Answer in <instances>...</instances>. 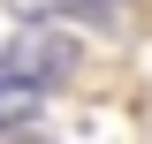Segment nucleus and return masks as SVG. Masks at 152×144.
Segmentation results:
<instances>
[{"label":"nucleus","mask_w":152,"mask_h":144,"mask_svg":"<svg viewBox=\"0 0 152 144\" xmlns=\"http://www.w3.org/2000/svg\"><path fill=\"white\" fill-rule=\"evenodd\" d=\"M0 76L46 99V91H61V84L76 76V38H69V31H46V23H38V31H15L8 53H0Z\"/></svg>","instance_id":"nucleus-1"},{"label":"nucleus","mask_w":152,"mask_h":144,"mask_svg":"<svg viewBox=\"0 0 152 144\" xmlns=\"http://www.w3.org/2000/svg\"><path fill=\"white\" fill-rule=\"evenodd\" d=\"M15 8H38V15H76V23H114V15H122L114 0H15Z\"/></svg>","instance_id":"nucleus-2"},{"label":"nucleus","mask_w":152,"mask_h":144,"mask_svg":"<svg viewBox=\"0 0 152 144\" xmlns=\"http://www.w3.org/2000/svg\"><path fill=\"white\" fill-rule=\"evenodd\" d=\"M23 121H38V91H23V84L0 76V129H23Z\"/></svg>","instance_id":"nucleus-3"}]
</instances>
